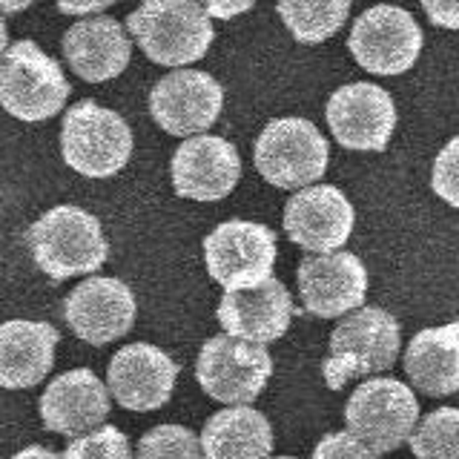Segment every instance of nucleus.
<instances>
[{"instance_id": "39448f33", "label": "nucleus", "mask_w": 459, "mask_h": 459, "mask_svg": "<svg viewBox=\"0 0 459 459\" xmlns=\"http://www.w3.org/2000/svg\"><path fill=\"white\" fill-rule=\"evenodd\" d=\"M64 161L86 178H112L133 155V129L118 112L81 100L61 124Z\"/></svg>"}, {"instance_id": "20e7f679", "label": "nucleus", "mask_w": 459, "mask_h": 459, "mask_svg": "<svg viewBox=\"0 0 459 459\" xmlns=\"http://www.w3.org/2000/svg\"><path fill=\"white\" fill-rule=\"evenodd\" d=\"M72 86L61 64L43 52L35 40H18L4 49L0 66V104L12 118L35 124L49 121L64 109Z\"/></svg>"}, {"instance_id": "ddd939ff", "label": "nucleus", "mask_w": 459, "mask_h": 459, "mask_svg": "<svg viewBox=\"0 0 459 459\" xmlns=\"http://www.w3.org/2000/svg\"><path fill=\"white\" fill-rule=\"evenodd\" d=\"M138 301L129 284L112 276L83 279L64 301V319L81 342L104 348L135 325Z\"/></svg>"}, {"instance_id": "6ab92c4d", "label": "nucleus", "mask_w": 459, "mask_h": 459, "mask_svg": "<svg viewBox=\"0 0 459 459\" xmlns=\"http://www.w3.org/2000/svg\"><path fill=\"white\" fill-rule=\"evenodd\" d=\"M293 313V296L279 279H267L247 290H224L219 301V325L224 333L258 344L281 339Z\"/></svg>"}, {"instance_id": "4468645a", "label": "nucleus", "mask_w": 459, "mask_h": 459, "mask_svg": "<svg viewBox=\"0 0 459 459\" xmlns=\"http://www.w3.org/2000/svg\"><path fill=\"white\" fill-rule=\"evenodd\" d=\"M327 124L333 138L348 150L382 152L396 129V104L377 83L356 81L330 95Z\"/></svg>"}, {"instance_id": "b1692460", "label": "nucleus", "mask_w": 459, "mask_h": 459, "mask_svg": "<svg viewBox=\"0 0 459 459\" xmlns=\"http://www.w3.org/2000/svg\"><path fill=\"white\" fill-rule=\"evenodd\" d=\"M279 18L299 43H325L348 23L351 0H279Z\"/></svg>"}, {"instance_id": "aec40b11", "label": "nucleus", "mask_w": 459, "mask_h": 459, "mask_svg": "<svg viewBox=\"0 0 459 459\" xmlns=\"http://www.w3.org/2000/svg\"><path fill=\"white\" fill-rule=\"evenodd\" d=\"M129 29L115 18L104 14H92L66 29L61 40V49L69 69L78 78L90 83H104L118 78L129 66V55H133V43H129Z\"/></svg>"}, {"instance_id": "a878e982", "label": "nucleus", "mask_w": 459, "mask_h": 459, "mask_svg": "<svg viewBox=\"0 0 459 459\" xmlns=\"http://www.w3.org/2000/svg\"><path fill=\"white\" fill-rule=\"evenodd\" d=\"M138 459H204V448H201V437L195 430L167 422L155 425L138 439Z\"/></svg>"}, {"instance_id": "72a5a7b5", "label": "nucleus", "mask_w": 459, "mask_h": 459, "mask_svg": "<svg viewBox=\"0 0 459 459\" xmlns=\"http://www.w3.org/2000/svg\"><path fill=\"white\" fill-rule=\"evenodd\" d=\"M35 0H0V6H4V14H14V12H23L32 6Z\"/></svg>"}, {"instance_id": "dca6fc26", "label": "nucleus", "mask_w": 459, "mask_h": 459, "mask_svg": "<svg viewBox=\"0 0 459 459\" xmlns=\"http://www.w3.org/2000/svg\"><path fill=\"white\" fill-rule=\"evenodd\" d=\"M356 224L353 204L339 186L313 184L284 207V233L307 253H333L348 244Z\"/></svg>"}, {"instance_id": "f3484780", "label": "nucleus", "mask_w": 459, "mask_h": 459, "mask_svg": "<svg viewBox=\"0 0 459 459\" xmlns=\"http://www.w3.org/2000/svg\"><path fill=\"white\" fill-rule=\"evenodd\" d=\"M178 365L150 342H133L109 359L107 385L112 399L126 411H158L172 399Z\"/></svg>"}, {"instance_id": "0eeeda50", "label": "nucleus", "mask_w": 459, "mask_h": 459, "mask_svg": "<svg viewBox=\"0 0 459 459\" xmlns=\"http://www.w3.org/2000/svg\"><path fill=\"white\" fill-rule=\"evenodd\" d=\"M344 422L373 451L391 454L402 448L420 425V402H416L413 385L394 377L365 379L344 405Z\"/></svg>"}, {"instance_id": "1a4fd4ad", "label": "nucleus", "mask_w": 459, "mask_h": 459, "mask_svg": "<svg viewBox=\"0 0 459 459\" xmlns=\"http://www.w3.org/2000/svg\"><path fill=\"white\" fill-rule=\"evenodd\" d=\"M279 244L267 224L230 219L204 238V264L224 290H247L273 279Z\"/></svg>"}, {"instance_id": "f704fd0d", "label": "nucleus", "mask_w": 459, "mask_h": 459, "mask_svg": "<svg viewBox=\"0 0 459 459\" xmlns=\"http://www.w3.org/2000/svg\"><path fill=\"white\" fill-rule=\"evenodd\" d=\"M273 459H296V456H273Z\"/></svg>"}, {"instance_id": "473e14b6", "label": "nucleus", "mask_w": 459, "mask_h": 459, "mask_svg": "<svg viewBox=\"0 0 459 459\" xmlns=\"http://www.w3.org/2000/svg\"><path fill=\"white\" fill-rule=\"evenodd\" d=\"M9 459H64V454L43 448V445H26L23 451H18V454L9 456Z\"/></svg>"}, {"instance_id": "c756f323", "label": "nucleus", "mask_w": 459, "mask_h": 459, "mask_svg": "<svg viewBox=\"0 0 459 459\" xmlns=\"http://www.w3.org/2000/svg\"><path fill=\"white\" fill-rule=\"evenodd\" d=\"M430 23L439 29H459V0H422Z\"/></svg>"}, {"instance_id": "f03ea898", "label": "nucleus", "mask_w": 459, "mask_h": 459, "mask_svg": "<svg viewBox=\"0 0 459 459\" xmlns=\"http://www.w3.org/2000/svg\"><path fill=\"white\" fill-rule=\"evenodd\" d=\"M29 247L40 273L52 281L92 276L104 267L109 244L92 212L75 204H57L29 227Z\"/></svg>"}, {"instance_id": "412c9836", "label": "nucleus", "mask_w": 459, "mask_h": 459, "mask_svg": "<svg viewBox=\"0 0 459 459\" xmlns=\"http://www.w3.org/2000/svg\"><path fill=\"white\" fill-rule=\"evenodd\" d=\"M61 333L47 322L9 319L0 327V385L6 391H26L52 373Z\"/></svg>"}, {"instance_id": "423d86ee", "label": "nucleus", "mask_w": 459, "mask_h": 459, "mask_svg": "<svg viewBox=\"0 0 459 459\" xmlns=\"http://www.w3.org/2000/svg\"><path fill=\"white\" fill-rule=\"evenodd\" d=\"M327 138L307 118H276L255 138V169L279 190L313 186L327 172Z\"/></svg>"}, {"instance_id": "7ed1b4c3", "label": "nucleus", "mask_w": 459, "mask_h": 459, "mask_svg": "<svg viewBox=\"0 0 459 459\" xmlns=\"http://www.w3.org/2000/svg\"><path fill=\"white\" fill-rule=\"evenodd\" d=\"M402 327L391 313L373 305L342 316L330 333V356L322 368L330 391H342L353 377H373L396 365Z\"/></svg>"}, {"instance_id": "cd10ccee", "label": "nucleus", "mask_w": 459, "mask_h": 459, "mask_svg": "<svg viewBox=\"0 0 459 459\" xmlns=\"http://www.w3.org/2000/svg\"><path fill=\"white\" fill-rule=\"evenodd\" d=\"M430 186L445 204L459 210V135L439 150L434 169H430Z\"/></svg>"}, {"instance_id": "a211bd4d", "label": "nucleus", "mask_w": 459, "mask_h": 459, "mask_svg": "<svg viewBox=\"0 0 459 459\" xmlns=\"http://www.w3.org/2000/svg\"><path fill=\"white\" fill-rule=\"evenodd\" d=\"M172 186L190 201H221L241 178V155L221 135L201 133L184 138L172 155Z\"/></svg>"}, {"instance_id": "4be33fe9", "label": "nucleus", "mask_w": 459, "mask_h": 459, "mask_svg": "<svg viewBox=\"0 0 459 459\" xmlns=\"http://www.w3.org/2000/svg\"><path fill=\"white\" fill-rule=\"evenodd\" d=\"M405 377L425 396L459 394V322L420 330L405 348Z\"/></svg>"}, {"instance_id": "bb28decb", "label": "nucleus", "mask_w": 459, "mask_h": 459, "mask_svg": "<svg viewBox=\"0 0 459 459\" xmlns=\"http://www.w3.org/2000/svg\"><path fill=\"white\" fill-rule=\"evenodd\" d=\"M64 459H138L133 454V445H129L124 430L115 425H104L92 430V434L69 439Z\"/></svg>"}, {"instance_id": "c85d7f7f", "label": "nucleus", "mask_w": 459, "mask_h": 459, "mask_svg": "<svg viewBox=\"0 0 459 459\" xmlns=\"http://www.w3.org/2000/svg\"><path fill=\"white\" fill-rule=\"evenodd\" d=\"M313 459H382V454L373 451L353 430H333L316 442Z\"/></svg>"}, {"instance_id": "2eb2a0df", "label": "nucleus", "mask_w": 459, "mask_h": 459, "mask_svg": "<svg viewBox=\"0 0 459 459\" xmlns=\"http://www.w3.org/2000/svg\"><path fill=\"white\" fill-rule=\"evenodd\" d=\"M109 411V385L100 382L90 368H75L55 377L38 399L43 428L66 439H78L104 428Z\"/></svg>"}, {"instance_id": "9b49d317", "label": "nucleus", "mask_w": 459, "mask_h": 459, "mask_svg": "<svg viewBox=\"0 0 459 459\" xmlns=\"http://www.w3.org/2000/svg\"><path fill=\"white\" fill-rule=\"evenodd\" d=\"M221 107V83L201 69H172L150 92L152 121L176 138H193L207 133L219 121Z\"/></svg>"}, {"instance_id": "f257e3e1", "label": "nucleus", "mask_w": 459, "mask_h": 459, "mask_svg": "<svg viewBox=\"0 0 459 459\" xmlns=\"http://www.w3.org/2000/svg\"><path fill=\"white\" fill-rule=\"evenodd\" d=\"M210 18L201 0H143L129 12L126 29L152 64L178 69L210 52L215 40Z\"/></svg>"}, {"instance_id": "393cba45", "label": "nucleus", "mask_w": 459, "mask_h": 459, "mask_svg": "<svg viewBox=\"0 0 459 459\" xmlns=\"http://www.w3.org/2000/svg\"><path fill=\"white\" fill-rule=\"evenodd\" d=\"M408 445L416 459H459V408L430 411Z\"/></svg>"}, {"instance_id": "5701e85b", "label": "nucleus", "mask_w": 459, "mask_h": 459, "mask_svg": "<svg viewBox=\"0 0 459 459\" xmlns=\"http://www.w3.org/2000/svg\"><path fill=\"white\" fill-rule=\"evenodd\" d=\"M204 459H273V425L250 405H227L201 430Z\"/></svg>"}, {"instance_id": "9d476101", "label": "nucleus", "mask_w": 459, "mask_h": 459, "mask_svg": "<svg viewBox=\"0 0 459 459\" xmlns=\"http://www.w3.org/2000/svg\"><path fill=\"white\" fill-rule=\"evenodd\" d=\"M422 43V29L413 21V14L391 4L370 6L359 14L348 38L356 64L382 78L413 69V64L420 61Z\"/></svg>"}, {"instance_id": "f8f14e48", "label": "nucleus", "mask_w": 459, "mask_h": 459, "mask_svg": "<svg viewBox=\"0 0 459 459\" xmlns=\"http://www.w3.org/2000/svg\"><path fill=\"white\" fill-rule=\"evenodd\" d=\"M296 281L305 310L319 319H342L368 299V267L348 250L305 255L299 262Z\"/></svg>"}, {"instance_id": "7c9ffc66", "label": "nucleus", "mask_w": 459, "mask_h": 459, "mask_svg": "<svg viewBox=\"0 0 459 459\" xmlns=\"http://www.w3.org/2000/svg\"><path fill=\"white\" fill-rule=\"evenodd\" d=\"M204 9L219 21H233L238 14L250 12L255 6V0H201Z\"/></svg>"}, {"instance_id": "2f4dec72", "label": "nucleus", "mask_w": 459, "mask_h": 459, "mask_svg": "<svg viewBox=\"0 0 459 459\" xmlns=\"http://www.w3.org/2000/svg\"><path fill=\"white\" fill-rule=\"evenodd\" d=\"M57 9L64 14H95V12H104L121 0H55Z\"/></svg>"}, {"instance_id": "6e6552de", "label": "nucleus", "mask_w": 459, "mask_h": 459, "mask_svg": "<svg viewBox=\"0 0 459 459\" xmlns=\"http://www.w3.org/2000/svg\"><path fill=\"white\" fill-rule=\"evenodd\" d=\"M273 377V356L264 344L238 336H212L201 344L195 379L210 399L221 405H247Z\"/></svg>"}]
</instances>
